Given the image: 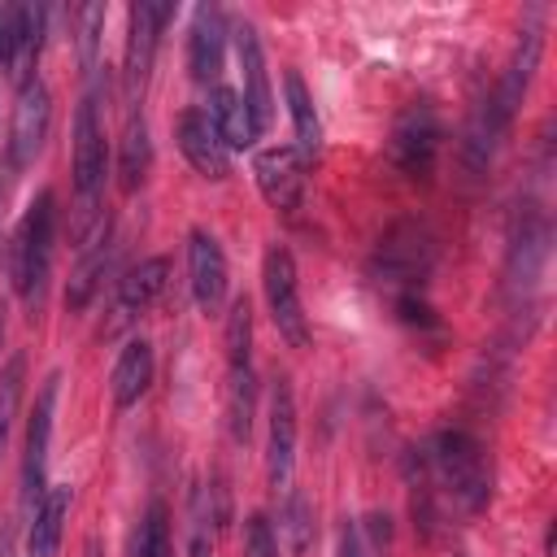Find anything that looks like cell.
I'll use <instances>...</instances> for the list:
<instances>
[{
    "mask_svg": "<svg viewBox=\"0 0 557 557\" xmlns=\"http://www.w3.org/2000/svg\"><path fill=\"white\" fill-rule=\"evenodd\" d=\"M431 479L466 509L479 513L492 500V466H487V448L479 444V435H470L466 426H444L431 435V444L422 448Z\"/></svg>",
    "mask_w": 557,
    "mask_h": 557,
    "instance_id": "1",
    "label": "cell"
},
{
    "mask_svg": "<svg viewBox=\"0 0 557 557\" xmlns=\"http://www.w3.org/2000/svg\"><path fill=\"white\" fill-rule=\"evenodd\" d=\"M52 244H57V196L44 187L30 209L17 222L13 235V252H9V274H13V292L22 296V305L35 313L52 274Z\"/></svg>",
    "mask_w": 557,
    "mask_h": 557,
    "instance_id": "2",
    "label": "cell"
},
{
    "mask_svg": "<svg viewBox=\"0 0 557 557\" xmlns=\"http://www.w3.org/2000/svg\"><path fill=\"white\" fill-rule=\"evenodd\" d=\"M435 252L440 248H435L431 226H422L418 218H400L379 235V244L370 252V278L379 287H387L392 296L422 292V283L435 270Z\"/></svg>",
    "mask_w": 557,
    "mask_h": 557,
    "instance_id": "3",
    "label": "cell"
},
{
    "mask_svg": "<svg viewBox=\"0 0 557 557\" xmlns=\"http://www.w3.org/2000/svg\"><path fill=\"white\" fill-rule=\"evenodd\" d=\"M226 426L235 444H248L252 435V409H257V366H252V305L248 296H235L226 309Z\"/></svg>",
    "mask_w": 557,
    "mask_h": 557,
    "instance_id": "4",
    "label": "cell"
},
{
    "mask_svg": "<svg viewBox=\"0 0 557 557\" xmlns=\"http://www.w3.org/2000/svg\"><path fill=\"white\" fill-rule=\"evenodd\" d=\"M174 4L170 0H139L126 13V48H122V91L131 104H139L148 78H152V61L161 48V30L170 26Z\"/></svg>",
    "mask_w": 557,
    "mask_h": 557,
    "instance_id": "5",
    "label": "cell"
},
{
    "mask_svg": "<svg viewBox=\"0 0 557 557\" xmlns=\"http://www.w3.org/2000/svg\"><path fill=\"white\" fill-rule=\"evenodd\" d=\"M261 287H265V305H270V318H274V331L292 344V348H309V313L300 305V278H296V261L283 244H270L265 248V261H261Z\"/></svg>",
    "mask_w": 557,
    "mask_h": 557,
    "instance_id": "6",
    "label": "cell"
},
{
    "mask_svg": "<svg viewBox=\"0 0 557 557\" xmlns=\"http://www.w3.org/2000/svg\"><path fill=\"white\" fill-rule=\"evenodd\" d=\"M440 148H444V122H440V113H435L426 100L409 104V109L392 122V135H387V161H392L400 174H409V178H426V174L435 170Z\"/></svg>",
    "mask_w": 557,
    "mask_h": 557,
    "instance_id": "7",
    "label": "cell"
},
{
    "mask_svg": "<svg viewBox=\"0 0 557 557\" xmlns=\"http://www.w3.org/2000/svg\"><path fill=\"white\" fill-rule=\"evenodd\" d=\"M252 178L265 196V205L283 218H296L305 205V183H309V165L300 161V152L292 144H270L252 157Z\"/></svg>",
    "mask_w": 557,
    "mask_h": 557,
    "instance_id": "8",
    "label": "cell"
},
{
    "mask_svg": "<svg viewBox=\"0 0 557 557\" xmlns=\"http://www.w3.org/2000/svg\"><path fill=\"white\" fill-rule=\"evenodd\" d=\"M52 131V91L44 78H30L17 87V104H13V126H9V165L26 170L35 165V157L44 152V139Z\"/></svg>",
    "mask_w": 557,
    "mask_h": 557,
    "instance_id": "9",
    "label": "cell"
},
{
    "mask_svg": "<svg viewBox=\"0 0 557 557\" xmlns=\"http://www.w3.org/2000/svg\"><path fill=\"white\" fill-rule=\"evenodd\" d=\"M292 470H296V392L292 379L278 374L270 383V435H265V479L270 492H292Z\"/></svg>",
    "mask_w": 557,
    "mask_h": 557,
    "instance_id": "10",
    "label": "cell"
},
{
    "mask_svg": "<svg viewBox=\"0 0 557 557\" xmlns=\"http://www.w3.org/2000/svg\"><path fill=\"white\" fill-rule=\"evenodd\" d=\"M57 392H61V374L52 370L39 383V396H35L30 422H26V444H22V496H26V505H35L44 496V487H48V444H52Z\"/></svg>",
    "mask_w": 557,
    "mask_h": 557,
    "instance_id": "11",
    "label": "cell"
},
{
    "mask_svg": "<svg viewBox=\"0 0 557 557\" xmlns=\"http://www.w3.org/2000/svg\"><path fill=\"white\" fill-rule=\"evenodd\" d=\"M165 278H170V261L165 257H144L139 265H131L117 278V292H113V305H109V322H104V339L122 335L165 292Z\"/></svg>",
    "mask_w": 557,
    "mask_h": 557,
    "instance_id": "12",
    "label": "cell"
},
{
    "mask_svg": "<svg viewBox=\"0 0 557 557\" xmlns=\"http://www.w3.org/2000/svg\"><path fill=\"white\" fill-rule=\"evenodd\" d=\"M174 139H178V152L187 157V165L205 178H226L231 174V148L222 144L209 109H183L178 113V126H174Z\"/></svg>",
    "mask_w": 557,
    "mask_h": 557,
    "instance_id": "13",
    "label": "cell"
},
{
    "mask_svg": "<svg viewBox=\"0 0 557 557\" xmlns=\"http://www.w3.org/2000/svg\"><path fill=\"white\" fill-rule=\"evenodd\" d=\"M544 257H548V218H544V209L527 205L518 213V222H513V235H509L505 287H513V292L535 287V278L544 270Z\"/></svg>",
    "mask_w": 557,
    "mask_h": 557,
    "instance_id": "14",
    "label": "cell"
},
{
    "mask_svg": "<svg viewBox=\"0 0 557 557\" xmlns=\"http://www.w3.org/2000/svg\"><path fill=\"white\" fill-rule=\"evenodd\" d=\"M231 35H235L239 70H244V87H239L244 109H248V117H252L257 135H265V131H270V122H274V96H270V74H265L261 39H257L252 22H235V26H231Z\"/></svg>",
    "mask_w": 557,
    "mask_h": 557,
    "instance_id": "15",
    "label": "cell"
},
{
    "mask_svg": "<svg viewBox=\"0 0 557 557\" xmlns=\"http://www.w3.org/2000/svg\"><path fill=\"white\" fill-rule=\"evenodd\" d=\"M187 274H191V300L200 313H218L226 305V252L209 231L187 235Z\"/></svg>",
    "mask_w": 557,
    "mask_h": 557,
    "instance_id": "16",
    "label": "cell"
},
{
    "mask_svg": "<svg viewBox=\"0 0 557 557\" xmlns=\"http://www.w3.org/2000/svg\"><path fill=\"white\" fill-rule=\"evenodd\" d=\"M226 13L218 4H196L191 13V30H187V70L196 83H213L222 74V52H226Z\"/></svg>",
    "mask_w": 557,
    "mask_h": 557,
    "instance_id": "17",
    "label": "cell"
},
{
    "mask_svg": "<svg viewBox=\"0 0 557 557\" xmlns=\"http://www.w3.org/2000/svg\"><path fill=\"white\" fill-rule=\"evenodd\" d=\"M70 483H48L44 496L30 505V522H26V557H57L61 548V531L70 518Z\"/></svg>",
    "mask_w": 557,
    "mask_h": 557,
    "instance_id": "18",
    "label": "cell"
},
{
    "mask_svg": "<svg viewBox=\"0 0 557 557\" xmlns=\"http://www.w3.org/2000/svg\"><path fill=\"white\" fill-rule=\"evenodd\" d=\"M152 370H157L152 344H148V339H126V348L117 352L113 374H109L113 405H117V409L139 405V396H144V392H148V383H152Z\"/></svg>",
    "mask_w": 557,
    "mask_h": 557,
    "instance_id": "19",
    "label": "cell"
},
{
    "mask_svg": "<svg viewBox=\"0 0 557 557\" xmlns=\"http://www.w3.org/2000/svg\"><path fill=\"white\" fill-rule=\"evenodd\" d=\"M283 87H287V113H292V126H296V152L305 165H313V157L322 152V122H318V109H313V96L305 87V78L296 70L283 74Z\"/></svg>",
    "mask_w": 557,
    "mask_h": 557,
    "instance_id": "20",
    "label": "cell"
},
{
    "mask_svg": "<svg viewBox=\"0 0 557 557\" xmlns=\"http://www.w3.org/2000/svg\"><path fill=\"white\" fill-rule=\"evenodd\" d=\"M209 117H213V126H218V135H222V144H226L231 152L257 144V126H252V117H248V109H244V96H239L235 87L218 83V87L209 91Z\"/></svg>",
    "mask_w": 557,
    "mask_h": 557,
    "instance_id": "21",
    "label": "cell"
},
{
    "mask_svg": "<svg viewBox=\"0 0 557 557\" xmlns=\"http://www.w3.org/2000/svg\"><path fill=\"white\" fill-rule=\"evenodd\" d=\"M113 261V235H104L100 244H91L87 252H78V265L70 270V283H65V309H87L91 296L100 292V278Z\"/></svg>",
    "mask_w": 557,
    "mask_h": 557,
    "instance_id": "22",
    "label": "cell"
},
{
    "mask_svg": "<svg viewBox=\"0 0 557 557\" xmlns=\"http://www.w3.org/2000/svg\"><path fill=\"white\" fill-rule=\"evenodd\" d=\"M148 165H152L148 122H144V113H131V117H126V131H122V152H117V183H122L126 196L144 187Z\"/></svg>",
    "mask_w": 557,
    "mask_h": 557,
    "instance_id": "23",
    "label": "cell"
},
{
    "mask_svg": "<svg viewBox=\"0 0 557 557\" xmlns=\"http://www.w3.org/2000/svg\"><path fill=\"white\" fill-rule=\"evenodd\" d=\"M44 35H48V9L44 4H22V35H17V52L9 61V74L22 83L35 78V65H39V52H44Z\"/></svg>",
    "mask_w": 557,
    "mask_h": 557,
    "instance_id": "24",
    "label": "cell"
},
{
    "mask_svg": "<svg viewBox=\"0 0 557 557\" xmlns=\"http://www.w3.org/2000/svg\"><path fill=\"white\" fill-rule=\"evenodd\" d=\"M218 505H213V487H191L187 500V557H213V540H218Z\"/></svg>",
    "mask_w": 557,
    "mask_h": 557,
    "instance_id": "25",
    "label": "cell"
},
{
    "mask_svg": "<svg viewBox=\"0 0 557 557\" xmlns=\"http://www.w3.org/2000/svg\"><path fill=\"white\" fill-rule=\"evenodd\" d=\"M131 557H174L165 500H148L144 522H139V531H135V544H131Z\"/></svg>",
    "mask_w": 557,
    "mask_h": 557,
    "instance_id": "26",
    "label": "cell"
},
{
    "mask_svg": "<svg viewBox=\"0 0 557 557\" xmlns=\"http://www.w3.org/2000/svg\"><path fill=\"white\" fill-rule=\"evenodd\" d=\"M22 392H26V352H13L0 366V457H4V444H9V431H13V418H17V405H22Z\"/></svg>",
    "mask_w": 557,
    "mask_h": 557,
    "instance_id": "27",
    "label": "cell"
},
{
    "mask_svg": "<svg viewBox=\"0 0 557 557\" xmlns=\"http://www.w3.org/2000/svg\"><path fill=\"white\" fill-rule=\"evenodd\" d=\"M278 531L287 535L292 553H305L313 544V505L305 492H283V513H278Z\"/></svg>",
    "mask_w": 557,
    "mask_h": 557,
    "instance_id": "28",
    "label": "cell"
},
{
    "mask_svg": "<svg viewBox=\"0 0 557 557\" xmlns=\"http://www.w3.org/2000/svg\"><path fill=\"white\" fill-rule=\"evenodd\" d=\"M74 17H78V65H83V74H96V70H100V39H104V17H109V9H104L100 0H91V4H83Z\"/></svg>",
    "mask_w": 557,
    "mask_h": 557,
    "instance_id": "29",
    "label": "cell"
},
{
    "mask_svg": "<svg viewBox=\"0 0 557 557\" xmlns=\"http://www.w3.org/2000/svg\"><path fill=\"white\" fill-rule=\"evenodd\" d=\"M392 309H396V318L409 326V331H444V322H440V313L431 309V300L422 296V292H400V296H392Z\"/></svg>",
    "mask_w": 557,
    "mask_h": 557,
    "instance_id": "30",
    "label": "cell"
},
{
    "mask_svg": "<svg viewBox=\"0 0 557 557\" xmlns=\"http://www.w3.org/2000/svg\"><path fill=\"white\" fill-rule=\"evenodd\" d=\"M244 557H278V535L265 513L244 518Z\"/></svg>",
    "mask_w": 557,
    "mask_h": 557,
    "instance_id": "31",
    "label": "cell"
},
{
    "mask_svg": "<svg viewBox=\"0 0 557 557\" xmlns=\"http://www.w3.org/2000/svg\"><path fill=\"white\" fill-rule=\"evenodd\" d=\"M17 35H22V4L0 0V65L13 61V52H17Z\"/></svg>",
    "mask_w": 557,
    "mask_h": 557,
    "instance_id": "32",
    "label": "cell"
},
{
    "mask_svg": "<svg viewBox=\"0 0 557 557\" xmlns=\"http://www.w3.org/2000/svg\"><path fill=\"white\" fill-rule=\"evenodd\" d=\"M339 557H366V544H361V531L352 522H344L339 531Z\"/></svg>",
    "mask_w": 557,
    "mask_h": 557,
    "instance_id": "33",
    "label": "cell"
},
{
    "mask_svg": "<svg viewBox=\"0 0 557 557\" xmlns=\"http://www.w3.org/2000/svg\"><path fill=\"white\" fill-rule=\"evenodd\" d=\"M9 178H13V165H9V157H0V213H4V200H9Z\"/></svg>",
    "mask_w": 557,
    "mask_h": 557,
    "instance_id": "34",
    "label": "cell"
},
{
    "mask_svg": "<svg viewBox=\"0 0 557 557\" xmlns=\"http://www.w3.org/2000/svg\"><path fill=\"white\" fill-rule=\"evenodd\" d=\"M0 557H13V522H0Z\"/></svg>",
    "mask_w": 557,
    "mask_h": 557,
    "instance_id": "35",
    "label": "cell"
},
{
    "mask_svg": "<svg viewBox=\"0 0 557 557\" xmlns=\"http://www.w3.org/2000/svg\"><path fill=\"white\" fill-rule=\"evenodd\" d=\"M83 557H104V548H100V540H96V535H87V540H83Z\"/></svg>",
    "mask_w": 557,
    "mask_h": 557,
    "instance_id": "36",
    "label": "cell"
},
{
    "mask_svg": "<svg viewBox=\"0 0 557 557\" xmlns=\"http://www.w3.org/2000/svg\"><path fill=\"white\" fill-rule=\"evenodd\" d=\"M0 348H4V309H0Z\"/></svg>",
    "mask_w": 557,
    "mask_h": 557,
    "instance_id": "37",
    "label": "cell"
}]
</instances>
